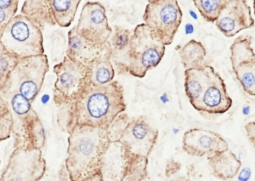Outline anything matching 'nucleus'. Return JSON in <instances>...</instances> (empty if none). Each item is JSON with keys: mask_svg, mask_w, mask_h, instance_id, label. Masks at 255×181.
I'll list each match as a JSON object with an SVG mask.
<instances>
[{"mask_svg": "<svg viewBox=\"0 0 255 181\" xmlns=\"http://www.w3.org/2000/svg\"><path fill=\"white\" fill-rule=\"evenodd\" d=\"M112 142L108 130L80 125L69 138L66 167L71 181H103V157Z\"/></svg>", "mask_w": 255, "mask_h": 181, "instance_id": "obj_1", "label": "nucleus"}, {"mask_svg": "<svg viewBox=\"0 0 255 181\" xmlns=\"http://www.w3.org/2000/svg\"><path fill=\"white\" fill-rule=\"evenodd\" d=\"M79 96L76 114L80 125L108 130L127 108L123 87L117 81L102 85L92 83Z\"/></svg>", "mask_w": 255, "mask_h": 181, "instance_id": "obj_2", "label": "nucleus"}, {"mask_svg": "<svg viewBox=\"0 0 255 181\" xmlns=\"http://www.w3.org/2000/svg\"><path fill=\"white\" fill-rule=\"evenodd\" d=\"M165 51V46L155 32L144 23L138 24L130 37L126 70L132 76L142 78L158 65Z\"/></svg>", "mask_w": 255, "mask_h": 181, "instance_id": "obj_3", "label": "nucleus"}, {"mask_svg": "<svg viewBox=\"0 0 255 181\" xmlns=\"http://www.w3.org/2000/svg\"><path fill=\"white\" fill-rule=\"evenodd\" d=\"M4 50L21 59L43 54V38L39 28L26 16H14L0 30Z\"/></svg>", "mask_w": 255, "mask_h": 181, "instance_id": "obj_4", "label": "nucleus"}, {"mask_svg": "<svg viewBox=\"0 0 255 181\" xmlns=\"http://www.w3.org/2000/svg\"><path fill=\"white\" fill-rule=\"evenodd\" d=\"M48 70V61L44 54L21 59L6 76L5 85L10 87L8 89L16 88V94L29 101L38 92Z\"/></svg>", "mask_w": 255, "mask_h": 181, "instance_id": "obj_5", "label": "nucleus"}, {"mask_svg": "<svg viewBox=\"0 0 255 181\" xmlns=\"http://www.w3.org/2000/svg\"><path fill=\"white\" fill-rule=\"evenodd\" d=\"M142 18L165 46L172 44L182 22V12L176 0H149Z\"/></svg>", "mask_w": 255, "mask_h": 181, "instance_id": "obj_6", "label": "nucleus"}, {"mask_svg": "<svg viewBox=\"0 0 255 181\" xmlns=\"http://www.w3.org/2000/svg\"><path fill=\"white\" fill-rule=\"evenodd\" d=\"M75 31L89 44L103 47L112 33L106 10L98 2H88L83 7Z\"/></svg>", "mask_w": 255, "mask_h": 181, "instance_id": "obj_7", "label": "nucleus"}, {"mask_svg": "<svg viewBox=\"0 0 255 181\" xmlns=\"http://www.w3.org/2000/svg\"><path fill=\"white\" fill-rule=\"evenodd\" d=\"M158 130L147 117L140 115L128 120L117 142L128 154L148 158L158 138Z\"/></svg>", "mask_w": 255, "mask_h": 181, "instance_id": "obj_8", "label": "nucleus"}, {"mask_svg": "<svg viewBox=\"0 0 255 181\" xmlns=\"http://www.w3.org/2000/svg\"><path fill=\"white\" fill-rule=\"evenodd\" d=\"M252 39L249 35L237 37L230 47V60L233 71L244 91L255 96V53Z\"/></svg>", "mask_w": 255, "mask_h": 181, "instance_id": "obj_9", "label": "nucleus"}, {"mask_svg": "<svg viewBox=\"0 0 255 181\" xmlns=\"http://www.w3.org/2000/svg\"><path fill=\"white\" fill-rule=\"evenodd\" d=\"M45 168L39 151H20L11 159L1 181H38L43 176Z\"/></svg>", "mask_w": 255, "mask_h": 181, "instance_id": "obj_10", "label": "nucleus"}, {"mask_svg": "<svg viewBox=\"0 0 255 181\" xmlns=\"http://www.w3.org/2000/svg\"><path fill=\"white\" fill-rule=\"evenodd\" d=\"M182 148L191 156L202 157L227 150L229 145L219 133L209 130L194 128L184 132Z\"/></svg>", "mask_w": 255, "mask_h": 181, "instance_id": "obj_11", "label": "nucleus"}, {"mask_svg": "<svg viewBox=\"0 0 255 181\" xmlns=\"http://www.w3.org/2000/svg\"><path fill=\"white\" fill-rule=\"evenodd\" d=\"M215 24L227 37L255 25L250 6L245 0H228L221 11Z\"/></svg>", "mask_w": 255, "mask_h": 181, "instance_id": "obj_12", "label": "nucleus"}, {"mask_svg": "<svg viewBox=\"0 0 255 181\" xmlns=\"http://www.w3.org/2000/svg\"><path fill=\"white\" fill-rule=\"evenodd\" d=\"M54 71L57 76L56 88L68 96L77 92L91 75V71L87 66L69 57H65L63 61L55 65Z\"/></svg>", "mask_w": 255, "mask_h": 181, "instance_id": "obj_13", "label": "nucleus"}, {"mask_svg": "<svg viewBox=\"0 0 255 181\" xmlns=\"http://www.w3.org/2000/svg\"><path fill=\"white\" fill-rule=\"evenodd\" d=\"M232 102L224 80L216 72L194 108L209 114H222L231 107Z\"/></svg>", "mask_w": 255, "mask_h": 181, "instance_id": "obj_14", "label": "nucleus"}, {"mask_svg": "<svg viewBox=\"0 0 255 181\" xmlns=\"http://www.w3.org/2000/svg\"><path fill=\"white\" fill-rule=\"evenodd\" d=\"M216 72L212 66L206 64L184 71L185 91L194 108Z\"/></svg>", "mask_w": 255, "mask_h": 181, "instance_id": "obj_15", "label": "nucleus"}, {"mask_svg": "<svg viewBox=\"0 0 255 181\" xmlns=\"http://www.w3.org/2000/svg\"><path fill=\"white\" fill-rule=\"evenodd\" d=\"M207 159L212 175L222 181L233 179L242 166L241 161L229 149L209 156Z\"/></svg>", "mask_w": 255, "mask_h": 181, "instance_id": "obj_16", "label": "nucleus"}, {"mask_svg": "<svg viewBox=\"0 0 255 181\" xmlns=\"http://www.w3.org/2000/svg\"><path fill=\"white\" fill-rule=\"evenodd\" d=\"M113 52L112 46L108 42L104 51L94 62L91 75L93 84L102 85L113 81L115 71L110 61Z\"/></svg>", "mask_w": 255, "mask_h": 181, "instance_id": "obj_17", "label": "nucleus"}, {"mask_svg": "<svg viewBox=\"0 0 255 181\" xmlns=\"http://www.w3.org/2000/svg\"><path fill=\"white\" fill-rule=\"evenodd\" d=\"M181 63L186 69L204 65L206 51L200 41L191 39L179 52Z\"/></svg>", "mask_w": 255, "mask_h": 181, "instance_id": "obj_18", "label": "nucleus"}, {"mask_svg": "<svg viewBox=\"0 0 255 181\" xmlns=\"http://www.w3.org/2000/svg\"><path fill=\"white\" fill-rule=\"evenodd\" d=\"M49 4L56 22L62 27L69 26L72 22L80 0H54Z\"/></svg>", "mask_w": 255, "mask_h": 181, "instance_id": "obj_19", "label": "nucleus"}, {"mask_svg": "<svg viewBox=\"0 0 255 181\" xmlns=\"http://www.w3.org/2000/svg\"><path fill=\"white\" fill-rule=\"evenodd\" d=\"M127 154L126 167L120 181H143L148 175V158Z\"/></svg>", "mask_w": 255, "mask_h": 181, "instance_id": "obj_20", "label": "nucleus"}, {"mask_svg": "<svg viewBox=\"0 0 255 181\" xmlns=\"http://www.w3.org/2000/svg\"><path fill=\"white\" fill-rule=\"evenodd\" d=\"M228 0H193L196 7L203 19L214 23L217 20Z\"/></svg>", "mask_w": 255, "mask_h": 181, "instance_id": "obj_21", "label": "nucleus"}, {"mask_svg": "<svg viewBox=\"0 0 255 181\" xmlns=\"http://www.w3.org/2000/svg\"><path fill=\"white\" fill-rule=\"evenodd\" d=\"M131 35L129 29L115 26V32L112 38L113 51H121L128 47Z\"/></svg>", "mask_w": 255, "mask_h": 181, "instance_id": "obj_22", "label": "nucleus"}, {"mask_svg": "<svg viewBox=\"0 0 255 181\" xmlns=\"http://www.w3.org/2000/svg\"><path fill=\"white\" fill-rule=\"evenodd\" d=\"M18 2L17 0L0 1V30L14 17L17 11Z\"/></svg>", "mask_w": 255, "mask_h": 181, "instance_id": "obj_23", "label": "nucleus"}, {"mask_svg": "<svg viewBox=\"0 0 255 181\" xmlns=\"http://www.w3.org/2000/svg\"><path fill=\"white\" fill-rule=\"evenodd\" d=\"M11 105L14 111L19 114L26 113L30 108L28 100L19 94L13 95Z\"/></svg>", "mask_w": 255, "mask_h": 181, "instance_id": "obj_24", "label": "nucleus"}, {"mask_svg": "<svg viewBox=\"0 0 255 181\" xmlns=\"http://www.w3.org/2000/svg\"><path fill=\"white\" fill-rule=\"evenodd\" d=\"M245 129L249 140L255 148V121L246 124Z\"/></svg>", "mask_w": 255, "mask_h": 181, "instance_id": "obj_25", "label": "nucleus"}, {"mask_svg": "<svg viewBox=\"0 0 255 181\" xmlns=\"http://www.w3.org/2000/svg\"><path fill=\"white\" fill-rule=\"evenodd\" d=\"M251 175L250 169L248 168H244L240 172L239 175V180L240 181H247Z\"/></svg>", "mask_w": 255, "mask_h": 181, "instance_id": "obj_26", "label": "nucleus"}, {"mask_svg": "<svg viewBox=\"0 0 255 181\" xmlns=\"http://www.w3.org/2000/svg\"><path fill=\"white\" fill-rule=\"evenodd\" d=\"M172 180L173 181H190L189 179L183 176H179Z\"/></svg>", "mask_w": 255, "mask_h": 181, "instance_id": "obj_27", "label": "nucleus"}, {"mask_svg": "<svg viewBox=\"0 0 255 181\" xmlns=\"http://www.w3.org/2000/svg\"><path fill=\"white\" fill-rule=\"evenodd\" d=\"M253 8H254V13L255 16V0H254L253 2Z\"/></svg>", "mask_w": 255, "mask_h": 181, "instance_id": "obj_28", "label": "nucleus"}, {"mask_svg": "<svg viewBox=\"0 0 255 181\" xmlns=\"http://www.w3.org/2000/svg\"><path fill=\"white\" fill-rule=\"evenodd\" d=\"M173 181V180H171V181Z\"/></svg>", "mask_w": 255, "mask_h": 181, "instance_id": "obj_29", "label": "nucleus"}]
</instances>
